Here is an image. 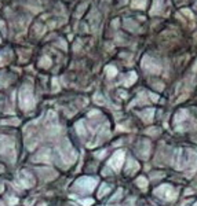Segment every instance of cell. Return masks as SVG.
I'll return each mask as SVG.
<instances>
[{
  "label": "cell",
  "mask_w": 197,
  "mask_h": 206,
  "mask_svg": "<svg viewBox=\"0 0 197 206\" xmlns=\"http://www.w3.org/2000/svg\"><path fill=\"white\" fill-rule=\"evenodd\" d=\"M35 106V102H33V98L29 92H22V96H21V107L23 110H31L32 107Z\"/></svg>",
  "instance_id": "1"
},
{
  "label": "cell",
  "mask_w": 197,
  "mask_h": 206,
  "mask_svg": "<svg viewBox=\"0 0 197 206\" xmlns=\"http://www.w3.org/2000/svg\"><path fill=\"white\" fill-rule=\"evenodd\" d=\"M95 184H96L95 179H80V180L76 183V187H80V188H83V190L90 191L95 187Z\"/></svg>",
  "instance_id": "2"
},
{
  "label": "cell",
  "mask_w": 197,
  "mask_h": 206,
  "mask_svg": "<svg viewBox=\"0 0 197 206\" xmlns=\"http://www.w3.org/2000/svg\"><path fill=\"white\" fill-rule=\"evenodd\" d=\"M123 161H124V154H123L121 151H117L116 154H114V157L110 160V166H113L114 169H119L120 166H121Z\"/></svg>",
  "instance_id": "3"
},
{
  "label": "cell",
  "mask_w": 197,
  "mask_h": 206,
  "mask_svg": "<svg viewBox=\"0 0 197 206\" xmlns=\"http://www.w3.org/2000/svg\"><path fill=\"white\" fill-rule=\"evenodd\" d=\"M81 204H83V206H90L92 204V199H84V201H81Z\"/></svg>",
  "instance_id": "4"
},
{
  "label": "cell",
  "mask_w": 197,
  "mask_h": 206,
  "mask_svg": "<svg viewBox=\"0 0 197 206\" xmlns=\"http://www.w3.org/2000/svg\"><path fill=\"white\" fill-rule=\"evenodd\" d=\"M17 202H18V199H17V198H10V202H8V204H10V205H15Z\"/></svg>",
  "instance_id": "5"
},
{
  "label": "cell",
  "mask_w": 197,
  "mask_h": 206,
  "mask_svg": "<svg viewBox=\"0 0 197 206\" xmlns=\"http://www.w3.org/2000/svg\"><path fill=\"white\" fill-rule=\"evenodd\" d=\"M39 206H47V205H46V204H40Z\"/></svg>",
  "instance_id": "6"
}]
</instances>
